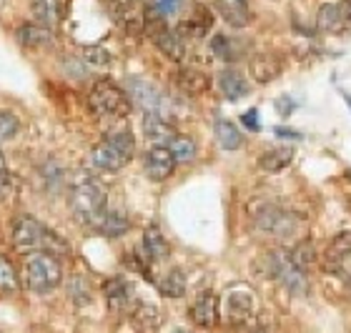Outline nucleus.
<instances>
[{"mask_svg": "<svg viewBox=\"0 0 351 333\" xmlns=\"http://www.w3.org/2000/svg\"><path fill=\"white\" fill-rule=\"evenodd\" d=\"M178 8H181V0H154V10L158 15H176L178 13Z\"/></svg>", "mask_w": 351, "mask_h": 333, "instance_id": "37", "label": "nucleus"}, {"mask_svg": "<svg viewBox=\"0 0 351 333\" xmlns=\"http://www.w3.org/2000/svg\"><path fill=\"white\" fill-rule=\"evenodd\" d=\"M90 158H93V163L101 168V171H108V173H116V171H121V168L128 163L108 140H101V143L95 145L93 151H90Z\"/></svg>", "mask_w": 351, "mask_h": 333, "instance_id": "20", "label": "nucleus"}, {"mask_svg": "<svg viewBox=\"0 0 351 333\" xmlns=\"http://www.w3.org/2000/svg\"><path fill=\"white\" fill-rule=\"evenodd\" d=\"M71 210H73L75 221L81 225H90V228H98L108 210V203H106V193H103L98 186L93 183H78L73 190H71Z\"/></svg>", "mask_w": 351, "mask_h": 333, "instance_id": "3", "label": "nucleus"}, {"mask_svg": "<svg viewBox=\"0 0 351 333\" xmlns=\"http://www.w3.org/2000/svg\"><path fill=\"white\" fill-rule=\"evenodd\" d=\"M254 333H266V331H254Z\"/></svg>", "mask_w": 351, "mask_h": 333, "instance_id": "43", "label": "nucleus"}, {"mask_svg": "<svg viewBox=\"0 0 351 333\" xmlns=\"http://www.w3.org/2000/svg\"><path fill=\"white\" fill-rule=\"evenodd\" d=\"M88 106L98 118H125L131 113V98L113 80L101 78L88 93Z\"/></svg>", "mask_w": 351, "mask_h": 333, "instance_id": "2", "label": "nucleus"}, {"mask_svg": "<svg viewBox=\"0 0 351 333\" xmlns=\"http://www.w3.org/2000/svg\"><path fill=\"white\" fill-rule=\"evenodd\" d=\"M171 254L169 241L163 238V233L156 228V225H148L146 233H143V256H146L148 263H158L166 261Z\"/></svg>", "mask_w": 351, "mask_h": 333, "instance_id": "19", "label": "nucleus"}, {"mask_svg": "<svg viewBox=\"0 0 351 333\" xmlns=\"http://www.w3.org/2000/svg\"><path fill=\"white\" fill-rule=\"evenodd\" d=\"M21 131V123H18V118L13 113H8V110H0V143L3 140H10V138L18 136Z\"/></svg>", "mask_w": 351, "mask_h": 333, "instance_id": "32", "label": "nucleus"}, {"mask_svg": "<svg viewBox=\"0 0 351 333\" xmlns=\"http://www.w3.org/2000/svg\"><path fill=\"white\" fill-rule=\"evenodd\" d=\"M216 13L231 25V28H246L254 21V13L246 0H213Z\"/></svg>", "mask_w": 351, "mask_h": 333, "instance_id": "11", "label": "nucleus"}, {"mask_svg": "<svg viewBox=\"0 0 351 333\" xmlns=\"http://www.w3.org/2000/svg\"><path fill=\"white\" fill-rule=\"evenodd\" d=\"M8 178V166H5V158H3V153H0V183H5Z\"/></svg>", "mask_w": 351, "mask_h": 333, "instance_id": "40", "label": "nucleus"}, {"mask_svg": "<svg viewBox=\"0 0 351 333\" xmlns=\"http://www.w3.org/2000/svg\"><path fill=\"white\" fill-rule=\"evenodd\" d=\"M339 8H341V15H344L346 25H351V0H344Z\"/></svg>", "mask_w": 351, "mask_h": 333, "instance_id": "39", "label": "nucleus"}, {"mask_svg": "<svg viewBox=\"0 0 351 333\" xmlns=\"http://www.w3.org/2000/svg\"><path fill=\"white\" fill-rule=\"evenodd\" d=\"M98 231L106 233L108 238H118V236H123V233L128 231V218H125L121 210H106V216H103Z\"/></svg>", "mask_w": 351, "mask_h": 333, "instance_id": "27", "label": "nucleus"}, {"mask_svg": "<svg viewBox=\"0 0 351 333\" xmlns=\"http://www.w3.org/2000/svg\"><path fill=\"white\" fill-rule=\"evenodd\" d=\"M83 60L88 66L95 68H108L110 66V53L98 48V45H90V48H83Z\"/></svg>", "mask_w": 351, "mask_h": 333, "instance_id": "33", "label": "nucleus"}, {"mask_svg": "<svg viewBox=\"0 0 351 333\" xmlns=\"http://www.w3.org/2000/svg\"><path fill=\"white\" fill-rule=\"evenodd\" d=\"M191 321L201 328H213L219 323V298L211 291H206L191 306Z\"/></svg>", "mask_w": 351, "mask_h": 333, "instance_id": "13", "label": "nucleus"}, {"mask_svg": "<svg viewBox=\"0 0 351 333\" xmlns=\"http://www.w3.org/2000/svg\"><path fill=\"white\" fill-rule=\"evenodd\" d=\"M276 136H289V138H296V136H299V133L286 131V128H276Z\"/></svg>", "mask_w": 351, "mask_h": 333, "instance_id": "41", "label": "nucleus"}, {"mask_svg": "<svg viewBox=\"0 0 351 333\" xmlns=\"http://www.w3.org/2000/svg\"><path fill=\"white\" fill-rule=\"evenodd\" d=\"M173 333H189V331H173Z\"/></svg>", "mask_w": 351, "mask_h": 333, "instance_id": "42", "label": "nucleus"}, {"mask_svg": "<svg viewBox=\"0 0 351 333\" xmlns=\"http://www.w3.org/2000/svg\"><path fill=\"white\" fill-rule=\"evenodd\" d=\"M176 80H178V86H181L189 95H201L208 90V86H211L208 75H206L204 71H198V68H183V71L176 75Z\"/></svg>", "mask_w": 351, "mask_h": 333, "instance_id": "23", "label": "nucleus"}, {"mask_svg": "<svg viewBox=\"0 0 351 333\" xmlns=\"http://www.w3.org/2000/svg\"><path fill=\"white\" fill-rule=\"evenodd\" d=\"M106 140H108L125 160H131L133 156H136V140H133L131 131H113L106 136Z\"/></svg>", "mask_w": 351, "mask_h": 333, "instance_id": "30", "label": "nucleus"}, {"mask_svg": "<svg viewBox=\"0 0 351 333\" xmlns=\"http://www.w3.org/2000/svg\"><path fill=\"white\" fill-rule=\"evenodd\" d=\"M143 136L156 145H169L178 133H176L173 123L166 116L146 113V118H143Z\"/></svg>", "mask_w": 351, "mask_h": 333, "instance_id": "15", "label": "nucleus"}, {"mask_svg": "<svg viewBox=\"0 0 351 333\" xmlns=\"http://www.w3.org/2000/svg\"><path fill=\"white\" fill-rule=\"evenodd\" d=\"M211 51L216 53V58H221V60H236V51H234V45H231V38H226V36L213 38Z\"/></svg>", "mask_w": 351, "mask_h": 333, "instance_id": "34", "label": "nucleus"}, {"mask_svg": "<svg viewBox=\"0 0 351 333\" xmlns=\"http://www.w3.org/2000/svg\"><path fill=\"white\" fill-rule=\"evenodd\" d=\"M263 261H266V271H269L271 278H276L286 291H291V293H304L306 291V271H301L291 261V256H289L286 248L269 251V256Z\"/></svg>", "mask_w": 351, "mask_h": 333, "instance_id": "5", "label": "nucleus"}, {"mask_svg": "<svg viewBox=\"0 0 351 333\" xmlns=\"http://www.w3.org/2000/svg\"><path fill=\"white\" fill-rule=\"evenodd\" d=\"M30 13L36 23L45 28H56L63 21V0H30Z\"/></svg>", "mask_w": 351, "mask_h": 333, "instance_id": "18", "label": "nucleus"}, {"mask_svg": "<svg viewBox=\"0 0 351 333\" xmlns=\"http://www.w3.org/2000/svg\"><path fill=\"white\" fill-rule=\"evenodd\" d=\"M251 306H254V298H251L249 291H231L228 293V313L234 321L249 319Z\"/></svg>", "mask_w": 351, "mask_h": 333, "instance_id": "26", "label": "nucleus"}, {"mask_svg": "<svg viewBox=\"0 0 351 333\" xmlns=\"http://www.w3.org/2000/svg\"><path fill=\"white\" fill-rule=\"evenodd\" d=\"M256 116H258L256 110H246V113L241 116L243 125H246L249 131H258V128H261V125H258V121H256Z\"/></svg>", "mask_w": 351, "mask_h": 333, "instance_id": "38", "label": "nucleus"}, {"mask_svg": "<svg viewBox=\"0 0 351 333\" xmlns=\"http://www.w3.org/2000/svg\"><path fill=\"white\" fill-rule=\"evenodd\" d=\"M173 168H176V160L166 145H154V148L146 153V158H143V171H146L148 178L156 183L166 181V178L173 173Z\"/></svg>", "mask_w": 351, "mask_h": 333, "instance_id": "10", "label": "nucleus"}, {"mask_svg": "<svg viewBox=\"0 0 351 333\" xmlns=\"http://www.w3.org/2000/svg\"><path fill=\"white\" fill-rule=\"evenodd\" d=\"M103 8L108 10V15L118 25H123L125 30H136L143 23V18L136 10V0H101Z\"/></svg>", "mask_w": 351, "mask_h": 333, "instance_id": "14", "label": "nucleus"}, {"mask_svg": "<svg viewBox=\"0 0 351 333\" xmlns=\"http://www.w3.org/2000/svg\"><path fill=\"white\" fill-rule=\"evenodd\" d=\"M219 90L226 101H241L243 95L249 93V80L236 68H223L219 73Z\"/></svg>", "mask_w": 351, "mask_h": 333, "instance_id": "16", "label": "nucleus"}, {"mask_svg": "<svg viewBox=\"0 0 351 333\" xmlns=\"http://www.w3.org/2000/svg\"><path fill=\"white\" fill-rule=\"evenodd\" d=\"M213 136L219 140V145L223 151H239L243 145V136L241 131L236 128L231 121L226 118H216V123H213Z\"/></svg>", "mask_w": 351, "mask_h": 333, "instance_id": "21", "label": "nucleus"}, {"mask_svg": "<svg viewBox=\"0 0 351 333\" xmlns=\"http://www.w3.org/2000/svg\"><path fill=\"white\" fill-rule=\"evenodd\" d=\"M15 38H18V43H21L23 48L38 51V48H48V45H51L53 33H51V28H45L40 23H25V25L18 28Z\"/></svg>", "mask_w": 351, "mask_h": 333, "instance_id": "17", "label": "nucleus"}, {"mask_svg": "<svg viewBox=\"0 0 351 333\" xmlns=\"http://www.w3.org/2000/svg\"><path fill=\"white\" fill-rule=\"evenodd\" d=\"M293 160V151L291 148H269V151H263L258 156V168L266 171V173H278V171H284L289 163Z\"/></svg>", "mask_w": 351, "mask_h": 333, "instance_id": "22", "label": "nucleus"}, {"mask_svg": "<svg viewBox=\"0 0 351 333\" xmlns=\"http://www.w3.org/2000/svg\"><path fill=\"white\" fill-rule=\"evenodd\" d=\"M63 278V268H60L58 256L38 251L25 258V286L33 293H51Z\"/></svg>", "mask_w": 351, "mask_h": 333, "instance_id": "4", "label": "nucleus"}, {"mask_svg": "<svg viewBox=\"0 0 351 333\" xmlns=\"http://www.w3.org/2000/svg\"><path fill=\"white\" fill-rule=\"evenodd\" d=\"M146 28H148V36H151V40H154V45L163 53V56H166V58L183 60V56H186V43H183L181 36H178L173 28H169V25H166L163 15H158L154 10V13L148 15Z\"/></svg>", "mask_w": 351, "mask_h": 333, "instance_id": "7", "label": "nucleus"}, {"mask_svg": "<svg viewBox=\"0 0 351 333\" xmlns=\"http://www.w3.org/2000/svg\"><path fill=\"white\" fill-rule=\"evenodd\" d=\"M158 291L169 298H181L183 293H186V275H183V271H178V268L169 271V273L158 281Z\"/></svg>", "mask_w": 351, "mask_h": 333, "instance_id": "28", "label": "nucleus"}, {"mask_svg": "<svg viewBox=\"0 0 351 333\" xmlns=\"http://www.w3.org/2000/svg\"><path fill=\"white\" fill-rule=\"evenodd\" d=\"M136 319H138L141 323H146V326L156 328L158 323H161V313L156 311L154 306L141 304V306H136Z\"/></svg>", "mask_w": 351, "mask_h": 333, "instance_id": "36", "label": "nucleus"}, {"mask_svg": "<svg viewBox=\"0 0 351 333\" xmlns=\"http://www.w3.org/2000/svg\"><path fill=\"white\" fill-rule=\"evenodd\" d=\"M125 95L131 98L136 106L146 110V113H156V116H166V95L143 78H128L125 80Z\"/></svg>", "mask_w": 351, "mask_h": 333, "instance_id": "8", "label": "nucleus"}, {"mask_svg": "<svg viewBox=\"0 0 351 333\" xmlns=\"http://www.w3.org/2000/svg\"><path fill=\"white\" fill-rule=\"evenodd\" d=\"M166 148L171 151L176 163H191V160L196 158V143L189 136H176Z\"/></svg>", "mask_w": 351, "mask_h": 333, "instance_id": "29", "label": "nucleus"}, {"mask_svg": "<svg viewBox=\"0 0 351 333\" xmlns=\"http://www.w3.org/2000/svg\"><path fill=\"white\" fill-rule=\"evenodd\" d=\"M18 286V278H15L13 266L8 263L5 256H0V291H13Z\"/></svg>", "mask_w": 351, "mask_h": 333, "instance_id": "35", "label": "nucleus"}, {"mask_svg": "<svg viewBox=\"0 0 351 333\" xmlns=\"http://www.w3.org/2000/svg\"><path fill=\"white\" fill-rule=\"evenodd\" d=\"M289 256H291V261L296 263L301 271H306L308 266H314V263H316V251H314V246H311L308 241H299V243L289 251Z\"/></svg>", "mask_w": 351, "mask_h": 333, "instance_id": "31", "label": "nucleus"}, {"mask_svg": "<svg viewBox=\"0 0 351 333\" xmlns=\"http://www.w3.org/2000/svg\"><path fill=\"white\" fill-rule=\"evenodd\" d=\"M13 241L15 246L23 248V251H30V254H38V251H45V254L58 256L66 251V243L56 236V233L48 228L45 223H40L38 218L33 216H18L13 225Z\"/></svg>", "mask_w": 351, "mask_h": 333, "instance_id": "1", "label": "nucleus"}, {"mask_svg": "<svg viewBox=\"0 0 351 333\" xmlns=\"http://www.w3.org/2000/svg\"><path fill=\"white\" fill-rule=\"evenodd\" d=\"M249 68H251V75L258 83H269V80H274L281 73V63L274 56H256V58H251Z\"/></svg>", "mask_w": 351, "mask_h": 333, "instance_id": "25", "label": "nucleus"}, {"mask_svg": "<svg viewBox=\"0 0 351 333\" xmlns=\"http://www.w3.org/2000/svg\"><path fill=\"white\" fill-rule=\"evenodd\" d=\"M254 223L258 231L269 233L274 238H296L301 233L299 218L278 206H261V210L254 216Z\"/></svg>", "mask_w": 351, "mask_h": 333, "instance_id": "6", "label": "nucleus"}, {"mask_svg": "<svg viewBox=\"0 0 351 333\" xmlns=\"http://www.w3.org/2000/svg\"><path fill=\"white\" fill-rule=\"evenodd\" d=\"M106 301L110 311H131L136 306V291L125 278H110L106 283Z\"/></svg>", "mask_w": 351, "mask_h": 333, "instance_id": "12", "label": "nucleus"}, {"mask_svg": "<svg viewBox=\"0 0 351 333\" xmlns=\"http://www.w3.org/2000/svg\"><path fill=\"white\" fill-rule=\"evenodd\" d=\"M316 25L324 30V33H339V30L346 28V21L341 15V8L337 3H324L319 8V15H316Z\"/></svg>", "mask_w": 351, "mask_h": 333, "instance_id": "24", "label": "nucleus"}, {"mask_svg": "<svg viewBox=\"0 0 351 333\" xmlns=\"http://www.w3.org/2000/svg\"><path fill=\"white\" fill-rule=\"evenodd\" d=\"M349 263H351V233L344 231L339 233V236H334L331 243L326 246V251H324V271L344 275Z\"/></svg>", "mask_w": 351, "mask_h": 333, "instance_id": "9", "label": "nucleus"}]
</instances>
